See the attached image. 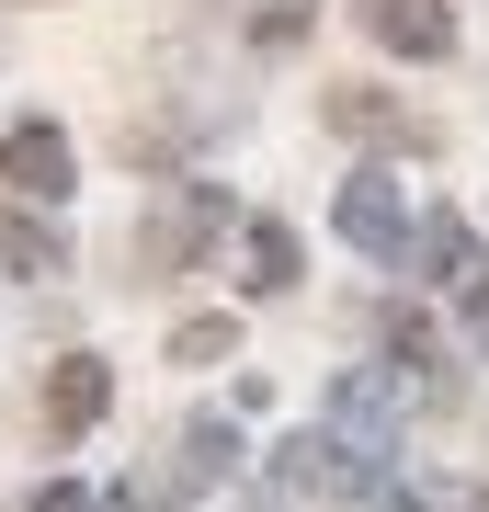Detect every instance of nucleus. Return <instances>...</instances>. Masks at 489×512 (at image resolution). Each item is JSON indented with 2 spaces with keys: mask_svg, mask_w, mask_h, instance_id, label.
I'll use <instances>...</instances> for the list:
<instances>
[{
  "mask_svg": "<svg viewBox=\"0 0 489 512\" xmlns=\"http://www.w3.org/2000/svg\"><path fill=\"white\" fill-rule=\"evenodd\" d=\"M239 262H251V296H285V285H296V228L251 217V239H239Z\"/></svg>",
  "mask_w": 489,
  "mask_h": 512,
  "instance_id": "6e6552de",
  "label": "nucleus"
},
{
  "mask_svg": "<svg viewBox=\"0 0 489 512\" xmlns=\"http://www.w3.org/2000/svg\"><path fill=\"white\" fill-rule=\"evenodd\" d=\"M217 228H228V194H217V183H194L171 217H148V228H137V274H182V262H194Z\"/></svg>",
  "mask_w": 489,
  "mask_h": 512,
  "instance_id": "f03ea898",
  "label": "nucleus"
},
{
  "mask_svg": "<svg viewBox=\"0 0 489 512\" xmlns=\"http://www.w3.org/2000/svg\"><path fill=\"white\" fill-rule=\"evenodd\" d=\"M0 183H12L23 205H57L80 183V148H69V126H12L0 137Z\"/></svg>",
  "mask_w": 489,
  "mask_h": 512,
  "instance_id": "f257e3e1",
  "label": "nucleus"
},
{
  "mask_svg": "<svg viewBox=\"0 0 489 512\" xmlns=\"http://www.w3.org/2000/svg\"><path fill=\"white\" fill-rule=\"evenodd\" d=\"M308 12H319V0H262V23H251V46H262V57H285V46H308Z\"/></svg>",
  "mask_w": 489,
  "mask_h": 512,
  "instance_id": "9d476101",
  "label": "nucleus"
},
{
  "mask_svg": "<svg viewBox=\"0 0 489 512\" xmlns=\"http://www.w3.org/2000/svg\"><path fill=\"white\" fill-rule=\"evenodd\" d=\"M0 262H12V274H57V262H69V251H57V228H35V217H0Z\"/></svg>",
  "mask_w": 489,
  "mask_h": 512,
  "instance_id": "1a4fd4ad",
  "label": "nucleus"
},
{
  "mask_svg": "<svg viewBox=\"0 0 489 512\" xmlns=\"http://www.w3.org/2000/svg\"><path fill=\"white\" fill-rule=\"evenodd\" d=\"M364 35H376L387 57H444L455 46V12H444V0H364Z\"/></svg>",
  "mask_w": 489,
  "mask_h": 512,
  "instance_id": "20e7f679",
  "label": "nucleus"
},
{
  "mask_svg": "<svg viewBox=\"0 0 489 512\" xmlns=\"http://www.w3.org/2000/svg\"><path fill=\"white\" fill-rule=\"evenodd\" d=\"M387 512H433V501H387Z\"/></svg>",
  "mask_w": 489,
  "mask_h": 512,
  "instance_id": "4468645a",
  "label": "nucleus"
},
{
  "mask_svg": "<svg viewBox=\"0 0 489 512\" xmlns=\"http://www.w3.org/2000/svg\"><path fill=\"white\" fill-rule=\"evenodd\" d=\"M217 353H228V319H182L171 330V365H217Z\"/></svg>",
  "mask_w": 489,
  "mask_h": 512,
  "instance_id": "9b49d317",
  "label": "nucleus"
},
{
  "mask_svg": "<svg viewBox=\"0 0 489 512\" xmlns=\"http://www.w3.org/2000/svg\"><path fill=\"white\" fill-rule=\"evenodd\" d=\"M478 342H489V285H478Z\"/></svg>",
  "mask_w": 489,
  "mask_h": 512,
  "instance_id": "ddd939ff",
  "label": "nucleus"
},
{
  "mask_svg": "<svg viewBox=\"0 0 489 512\" xmlns=\"http://www.w3.org/2000/svg\"><path fill=\"white\" fill-rule=\"evenodd\" d=\"M399 410H410L399 376H342V387H330V421H353V433H387Z\"/></svg>",
  "mask_w": 489,
  "mask_h": 512,
  "instance_id": "0eeeda50",
  "label": "nucleus"
},
{
  "mask_svg": "<svg viewBox=\"0 0 489 512\" xmlns=\"http://www.w3.org/2000/svg\"><path fill=\"white\" fill-rule=\"evenodd\" d=\"M103 399H114L103 353H69V365H46V433H57V444L91 433V421H103Z\"/></svg>",
  "mask_w": 489,
  "mask_h": 512,
  "instance_id": "39448f33",
  "label": "nucleus"
},
{
  "mask_svg": "<svg viewBox=\"0 0 489 512\" xmlns=\"http://www.w3.org/2000/svg\"><path fill=\"white\" fill-rule=\"evenodd\" d=\"M342 239L376 251V262L410 251V217H399V183H387V171H353V183H342Z\"/></svg>",
  "mask_w": 489,
  "mask_h": 512,
  "instance_id": "7ed1b4c3",
  "label": "nucleus"
},
{
  "mask_svg": "<svg viewBox=\"0 0 489 512\" xmlns=\"http://www.w3.org/2000/svg\"><path fill=\"white\" fill-rule=\"evenodd\" d=\"M330 126L364 137V148H399V160H410V148H433V126H421V114H399L387 92H330Z\"/></svg>",
  "mask_w": 489,
  "mask_h": 512,
  "instance_id": "423d86ee",
  "label": "nucleus"
},
{
  "mask_svg": "<svg viewBox=\"0 0 489 512\" xmlns=\"http://www.w3.org/2000/svg\"><path fill=\"white\" fill-rule=\"evenodd\" d=\"M35 512H80V490H35Z\"/></svg>",
  "mask_w": 489,
  "mask_h": 512,
  "instance_id": "f8f14e48",
  "label": "nucleus"
}]
</instances>
